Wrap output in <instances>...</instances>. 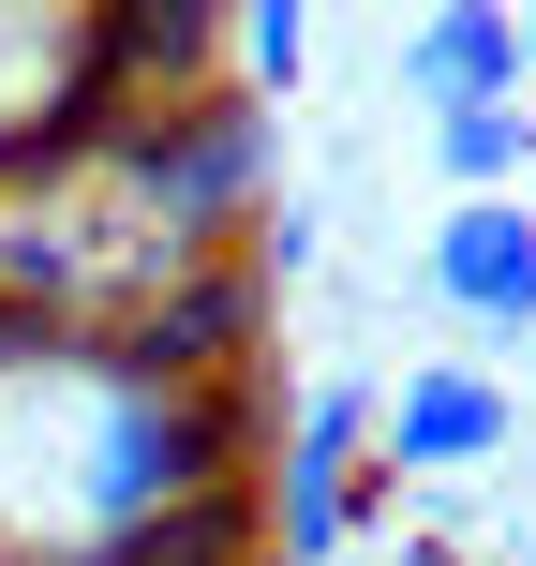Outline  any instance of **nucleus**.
<instances>
[{"label":"nucleus","instance_id":"1","mask_svg":"<svg viewBox=\"0 0 536 566\" xmlns=\"http://www.w3.org/2000/svg\"><path fill=\"white\" fill-rule=\"evenodd\" d=\"M239 388H165L105 328L0 313V566H105L149 522L239 492Z\"/></svg>","mask_w":536,"mask_h":566},{"label":"nucleus","instance_id":"5","mask_svg":"<svg viewBox=\"0 0 536 566\" xmlns=\"http://www.w3.org/2000/svg\"><path fill=\"white\" fill-rule=\"evenodd\" d=\"M418 283H432V313H462V328H536V209L522 195H448L432 209V239H418Z\"/></svg>","mask_w":536,"mask_h":566},{"label":"nucleus","instance_id":"6","mask_svg":"<svg viewBox=\"0 0 536 566\" xmlns=\"http://www.w3.org/2000/svg\"><path fill=\"white\" fill-rule=\"evenodd\" d=\"M239 254H254L269 283H298L313 254H328V209H313V195H269V209H254V239H239Z\"/></svg>","mask_w":536,"mask_h":566},{"label":"nucleus","instance_id":"3","mask_svg":"<svg viewBox=\"0 0 536 566\" xmlns=\"http://www.w3.org/2000/svg\"><path fill=\"white\" fill-rule=\"evenodd\" d=\"M507 448H522V388L477 373V358H418L388 388V418H372V462H388V478H477V462H507Z\"/></svg>","mask_w":536,"mask_h":566},{"label":"nucleus","instance_id":"2","mask_svg":"<svg viewBox=\"0 0 536 566\" xmlns=\"http://www.w3.org/2000/svg\"><path fill=\"white\" fill-rule=\"evenodd\" d=\"M372 418H388L372 373H313L283 402V432H269V566H343L358 478H372Z\"/></svg>","mask_w":536,"mask_h":566},{"label":"nucleus","instance_id":"4","mask_svg":"<svg viewBox=\"0 0 536 566\" xmlns=\"http://www.w3.org/2000/svg\"><path fill=\"white\" fill-rule=\"evenodd\" d=\"M388 75L418 90V119H477V105H536V15L507 0H432V15L388 30Z\"/></svg>","mask_w":536,"mask_h":566},{"label":"nucleus","instance_id":"7","mask_svg":"<svg viewBox=\"0 0 536 566\" xmlns=\"http://www.w3.org/2000/svg\"><path fill=\"white\" fill-rule=\"evenodd\" d=\"M298 60H313V15H239V90H254V105L298 90Z\"/></svg>","mask_w":536,"mask_h":566},{"label":"nucleus","instance_id":"8","mask_svg":"<svg viewBox=\"0 0 536 566\" xmlns=\"http://www.w3.org/2000/svg\"><path fill=\"white\" fill-rule=\"evenodd\" d=\"M522 209H536V195H522Z\"/></svg>","mask_w":536,"mask_h":566}]
</instances>
